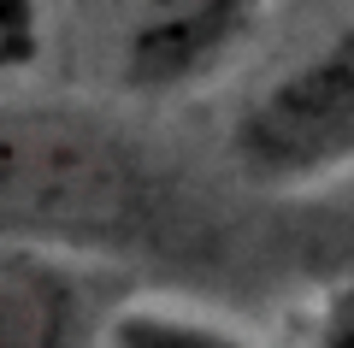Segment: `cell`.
Wrapping results in <instances>:
<instances>
[{
    "label": "cell",
    "mask_w": 354,
    "mask_h": 348,
    "mask_svg": "<svg viewBox=\"0 0 354 348\" xmlns=\"http://www.w3.org/2000/svg\"><path fill=\"white\" fill-rule=\"evenodd\" d=\"M0 242L88 266L218 260L225 201L142 107L53 83L0 89Z\"/></svg>",
    "instance_id": "obj_1"
},
{
    "label": "cell",
    "mask_w": 354,
    "mask_h": 348,
    "mask_svg": "<svg viewBox=\"0 0 354 348\" xmlns=\"http://www.w3.org/2000/svg\"><path fill=\"white\" fill-rule=\"evenodd\" d=\"M225 177L248 195L295 201L348 177L354 160V30L330 24L236 95L218 130Z\"/></svg>",
    "instance_id": "obj_2"
},
{
    "label": "cell",
    "mask_w": 354,
    "mask_h": 348,
    "mask_svg": "<svg viewBox=\"0 0 354 348\" xmlns=\"http://www.w3.org/2000/svg\"><path fill=\"white\" fill-rule=\"evenodd\" d=\"M272 0H59V53L124 107L189 95L242 59Z\"/></svg>",
    "instance_id": "obj_3"
},
{
    "label": "cell",
    "mask_w": 354,
    "mask_h": 348,
    "mask_svg": "<svg viewBox=\"0 0 354 348\" xmlns=\"http://www.w3.org/2000/svg\"><path fill=\"white\" fill-rule=\"evenodd\" d=\"M136 277L0 242V348H95L101 319Z\"/></svg>",
    "instance_id": "obj_4"
},
{
    "label": "cell",
    "mask_w": 354,
    "mask_h": 348,
    "mask_svg": "<svg viewBox=\"0 0 354 348\" xmlns=\"http://www.w3.org/2000/svg\"><path fill=\"white\" fill-rule=\"evenodd\" d=\"M95 348H266V342L213 307H195V301H177V295H136L130 289L101 319Z\"/></svg>",
    "instance_id": "obj_5"
},
{
    "label": "cell",
    "mask_w": 354,
    "mask_h": 348,
    "mask_svg": "<svg viewBox=\"0 0 354 348\" xmlns=\"http://www.w3.org/2000/svg\"><path fill=\"white\" fill-rule=\"evenodd\" d=\"M59 59V0H0V89L41 83Z\"/></svg>",
    "instance_id": "obj_6"
}]
</instances>
